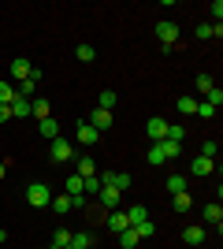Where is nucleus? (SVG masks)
Here are the masks:
<instances>
[{
	"instance_id": "nucleus-1",
	"label": "nucleus",
	"mask_w": 223,
	"mask_h": 249,
	"mask_svg": "<svg viewBox=\"0 0 223 249\" xmlns=\"http://www.w3.org/2000/svg\"><path fill=\"white\" fill-rule=\"evenodd\" d=\"M49 160H52V164L74 160V145L67 142V138H56V142H49Z\"/></svg>"
},
{
	"instance_id": "nucleus-2",
	"label": "nucleus",
	"mask_w": 223,
	"mask_h": 249,
	"mask_svg": "<svg viewBox=\"0 0 223 249\" xmlns=\"http://www.w3.org/2000/svg\"><path fill=\"white\" fill-rule=\"evenodd\" d=\"M26 201H30L34 208H49V201H52V190L45 186V182H34V186H26Z\"/></svg>"
},
{
	"instance_id": "nucleus-3",
	"label": "nucleus",
	"mask_w": 223,
	"mask_h": 249,
	"mask_svg": "<svg viewBox=\"0 0 223 249\" xmlns=\"http://www.w3.org/2000/svg\"><path fill=\"white\" fill-rule=\"evenodd\" d=\"M156 41L164 45V49H171V45L179 41V26H175V22H168V19H160V22H156Z\"/></svg>"
},
{
	"instance_id": "nucleus-4",
	"label": "nucleus",
	"mask_w": 223,
	"mask_h": 249,
	"mask_svg": "<svg viewBox=\"0 0 223 249\" xmlns=\"http://www.w3.org/2000/svg\"><path fill=\"white\" fill-rule=\"evenodd\" d=\"M212 167H216L212 156H193V160H190V175L205 178V175H212Z\"/></svg>"
},
{
	"instance_id": "nucleus-5",
	"label": "nucleus",
	"mask_w": 223,
	"mask_h": 249,
	"mask_svg": "<svg viewBox=\"0 0 223 249\" xmlns=\"http://www.w3.org/2000/svg\"><path fill=\"white\" fill-rule=\"evenodd\" d=\"M145 134L153 138V142H164V138H168V123H164L160 115H153V119L145 123Z\"/></svg>"
},
{
	"instance_id": "nucleus-6",
	"label": "nucleus",
	"mask_w": 223,
	"mask_h": 249,
	"mask_svg": "<svg viewBox=\"0 0 223 249\" xmlns=\"http://www.w3.org/2000/svg\"><path fill=\"white\" fill-rule=\"evenodd\" d=\"M86 123H89L97 134H101V130H108V126H112V112H104V108H93V115H89Z\"/></svg>"
},
{
	"instance_id": "nucleus-7",
	"label": "nucleus",
	"mask_w": 223,
	"mask_h": 249,
	"mask_svg": "<svg viewBox=\"0 0 223 249\" xmlns=\"http://www.w3.org/2000/svg\"><path fill=\"white\" fill-rule=\"evenodd\" d=\"M30 71H34V63L26 60V56L11 60V67H8V74H11V78H19V82H22V78H30Z\"/></svg>"
},
{
	"instance_id": "nucleus-8",
	"label": "nucleus",
	"mask_w": 223,
	"mask_h": 249,
	"mask_svg": "<svg viewBox=\"0 0 223 249\" xmlns=\"http://www.w3.org/2000/svg\"><path fill=\"white\" fill-rule=\"evenodd\" d=\"M97 201H101V205H104L108 212H112V208H119V201H123V194H119V190H112V186H101V194H97Z\"/></svg>"
},
{
	"instance_id": "nucleus-9",
	"label": "nucleus",
	"mask_w": 223,
	"mask_h": 249,
	"mask_svg": "<svg viewBox=\"0 0 223 249\" xmlns=\"http://www.w3.org/2000/svg\"><path fill=\"white\" fill-rule=\"evenodd\" d=\"M49 208H52L56 216H67V212L74 208V197H71V194H56V197L49 201Z\"/></svg>"
},
{
	"instance_id": "nucleus-10",
	"label": "nucleus",
	"mask_w": 223,
	"mask_h": 249,
	"mask_svg": "<svg viewBox=\"0 0 223 249\" xmlns=\"http://www.w3.org/2000/svg\"><path fill=\"white\" fill-rule=\"evenodd\" d=\"M104 223H108V231H116V234H119V231H127V227H130V223H127V212H123V208H112Z\"/></svg>"
},
{
	"instance_id": "nucleus-11",
	"label": "nucleus",
	"mask_w": 223,
	"mask_h": 249,
	"mask_svg": "<svg viewBox=\"0 0 223 249\" xmlns=\"http://www.w3.org/2000/svg\"><path fill=\"white\" fill-rule=\"evenodd\" d=\"M74 138H78V145H97V138H101V134H97L89 123H78V126H74Z\"/></svg>"
},
{
	"instance_id": "nucleus-12",
	"label": "nucleus",
	"mask_w": 223,
	"mask_h": 249,
	"mask_svg": "<svg viewBox=\"0 0 223 249\" xmlns=\"http://www.w3.org/2000/svg\"><path fill=\"white\" fill-rule=\"evenodd\" d=\"M74 175H82V178H93L97 175V160H89V156H74Z\"/></svg>"
},
{
	"instance_id": "nucleus-13",
	"label": "nucleus",
	"mask_w": 223,
	"mask_h": 249,
	"mask_svg": "<svg viewBox=\"0 0 223 249\" xmlns=\"http://www.w3.org/2000/svg\"><path fill=\"white\" fill-rule=\"evenodd\" d=\"M37 134L49 138V142H56V138H60V123H56L52 115H49V119H41V123H37Z\"/></svg>"
},
{
	"instance_id": "nucleus-14",
	"label": "nucleus",
	"mask_w": 223,
	"mask_h": 249,
	"mask_svg": "<svg viewBox=\"0 0 223 249\" xmlns=\"http://www.w3.org/2000/svg\"><path fill=\"white\" fill-rule=\"evenodd\" d=\"M205 219H208V223H212L216 231L223 227V208H220V201H212V205H205Z\"/></svg>"
},
{
	"instance_id": "nucleus-15",
	"label": "nucleus",
	"mask_w": 223,
	"mask_h": 249,
	"mask_svg": "<svg viewBox=\"0 0 223 249\" xmlns=\"http://www.w3.org/2000/svg\"><path fill=\"white\" fill-rule=\"evenodd\" d=\"M30 115H37V123H41V119H49V115H52V104L37 97V101H30Z\"/></svg>"
},
{
	"instance_id": "nucleus-16",
	"label": "nucleus",
	"mask_w": 223,
	"mask_h": 249,
	"mask_svg": "<svg viewBox=\"0 0 223 249\" xmlns=\"http://www.w3.org/2000/svg\"><path fill=\"white\" fill-rule=\"evenodd\" d=\"M190 205H193V197L186 190H182V194H171V208H175V212H190Z\"/></svg>"
},
{
	"instance_id": "nucleus-17",
	"label": "nucleus",
	"mask_w": 223,
	"mask_h": 249,
	"mask_svg": "<svg viewBox=\"0 0 223 249\" xmlns=\"http://www.w3.org/2000/svg\"><path fill=\"white\" fill-rule=\"evenodd\" d=\"M141 219H149L145 205H130V208H127V223H130V227H138Z\"/></svg>"
},
{
	"instance_id": "nucleus-18",
	"label": "nucleus",
	"mask_w": 223,
	"mask_h": 249,
	"mask_svg": "<svg viewBox=\"0 0 223 249\" xmlns=\"http://www.w3.org/2000/svg\"><path fill=\"white\" fill-rule=\"evenodd\" d=\"M22 115H30V101H26V97H15V101H11V119H22Z\"/></svg>"
},
{
	"instance_id": "nucleus-19",
	"label": "nucleus",
	"mask_w": 223,
	"mask_h": 249,
	"mask_svg": "<svg viewBox=\"0 0 223 249\" xmlns=\"http://www.w3.org/2000/svg\"><path fill=\"white\" fill-rule=\"evenodd\" d=\"M145 160H149V164H153V167L168 164V156H164V149H160V142H153V149H149V153H145Z\"/></svg>"
},
{
	"instance_id": "nucleus-20",
	"label": "nucleus",
	"mask_w": 223,
	"mask_h": 249,
	"mask_svg": "<svg viewBox=\"0 0 223 249\" xmlns=\"http://www.w3.org/2000/svg\"><path fill=\"white\" fill-rule=\"evenodd\" d=\"M138 231H134V227H127V231H119V246H123V249H134V246H138Z\"/></svg>"
},
{
	"instance_id": "nucleus-21",
	"label": "nucleus",
	"mask_w": 223,
	"mask_h": 249,
	"mask_svg": "<svg viewBox=\"0 0 223 249\" xmlns=\"http://www.w3.org/2000/svg\"><path fill=\"white\" fill-rule=\"evenodd\" d=\"M119 104V97H116V89H104V93L97 97V108H104V112H112V108H116Z\"/></svg>"
},
{
	"instance_id": "nucleus-22",
	"label": "nucleus",
	"mask_w": 223,
	"mask_h": 249,
	"mask_svg": "<svg viewBox=\"0 0 223 249\" xmlns=\"http://www.w3.org/2000/svg\"><path fill=\"white\" fill-rule=\"evenodd\" d=\"M164 142H175V145H182V142H186V126L168 123V138H164Z\"/></svg>"
},
{
	"instance_id": "nucleus-23",
	"label": "nucleus",
	"mask_w": 223,
	"mask_h": 249,
	"mask_svg": "<svg viewBox=\"0 0 223 249\" xmlns=\"http://www.w3.org/2000/svg\"><path fill=\"white\" fill-rule=\"evenodd\" d=\"M74 56H78V60H82V63H93V60H97V49H93V45H89V41H82V45H78V49H74Z\"/></svg>"
},
{
	"instance_id": "nucleus-24",
	"label": "nucleus",
	"mask_w": 223,
	"mask_h": 249,
	"mask_svg": "<svg viewBox=\"0 0 223 249\" xmlns=\"http://www.w3.org/2000/svg\"><path fill=\"white\" fill-rule=\"evenodd\" d=\"M182 238H186V246H201V242H205V231L201 227H186V231H182Z\"/></svg>"
},
{
	"instance_id": "nucleus-25",
	"label": "nucleus",
	"mask_w": 223,
	"mask_h": 249,
	"mask_svg": "<svg viewBox=\"0 0 223 249\" xmlns=\"http://www.w3.org/2000/svg\"><path fill=\"white\" fill-rule=\"evenodd\" d=\"M89 246H93V234H86V231L71 234V249H89Z\"/></svg>"
},
{
	"instance_id": "nucleus-26",
	"label": "nucleus",
	"mask_w": 223,
	"mask_h": 249,
	"mask_svg": "<svg viewBox=\"0 0 223 249\" xmlns=\"http://www.w3.org/2000/svg\"><path fill=\"white\" fill-rule=\"evenodd\" d=\"M67 246H71V231L60 227V231L52 234V249H67Z\"/></svg>"
},
{
	"instance_id": "nucleus-27",
	"label": "nucleus",
	"mask_w": 223,
	"mask_h": 249,
	"mask_svg": "<svg viewBox=\"0 0 223 249\" xmlns=\"http://www.w3.org/2000/svg\"><path fill=\"white\" fill-rule=\"evenodd\" d=\"M175 108H179L182 115H193L197 112V97H182V101H175Z\"/></svg>"
},
{
	"instance_id": "nucleus-28",
	"label": "nucleus",
	"mask_w": 223,
	"mask_h": 249,
	"mask_svg": "<svg viewBox=\"0 0 223 249\" xmlns=\"http://www.w3.org/2000/svg\"><path fill=\"white\" fill-rule=\"evenodd\" d=\"M112 190H119V194L130 190V175H127V171H116V175H112Z\"/></svg>"
},
{
	"instance_id": "nucleus-29",
	"label": "nucleus",
	"mask_w": 223,
	"mask_h": 249,
	"mask_svg": "<svg viewBox=\"0 0 223 249\" xmlns=\"http://www.w3.org/2000/svg\"><path fill=\"white\" fill-rule=\"evenodd\" d=\"M164 186H168L171 194H182V190H186V175H168V182H164Z\"/></svg>"
},
{
	"instance_id": "nucleus-30",
	"label": "nucleus",
	"mask_w": 223,
	"mask_h": 249,
	"mask_svg": "<svg viewBox=\"0 0 223 249\" xmlns=\"http://www.w3.org/2000/svg\"><path fill=\"white\" fill-rule=\"evenodd\" d=\"M82 186H86L82 175H71V178H67V194H71V197H78V194H82Z\"/></svg>"
},
{
	"instance_id": "nucleus-31",
	"label": "nucleus",
	"mask_w": 223,
	"mask_h": 249,
	"mask_svg": "<svg viewBox=\"0 0 223 249\" xmlns=\"http://www.w3.org/2000/svg\"><path fill=\"white\" fill-rule=\"evenodd\" d=\"M11 101H15V86L0 78V104H11Z\"/></svg>"
},
{
	"instance_id": "nucleus-32",
	"label": "nucleus",
	"mask_w": 223,
	"mask_h": 249,
	"mask_svg": "<svg viewBox=\"0 0 223 249\" xmlns=\"http://www.w3.org/2000/svg\"><path fill=\"white\" fill-rule=\"evenodd\" d=\"M160 149H164L168 160H179V156H182V145H175V142H160Z\"/></svg>"
},
{
	"instance_id": "nucleus-33",
	"label": "nucleus",
	"mask_w": 223,
	"mask_h": 249,
	"mask_svg": "<svg viewBox=\"0 0 223 249\" xmlns=\"http://www.w3.org/2000/svg\"><path fill=\"white\" fill-rule=\"evenodd\" d=\"M134 231H138V238H153V234H156V223H149V219H141V223H138Z\"/></svg>"
},
{
	"instance_id": "nucleus-34",
	"label": "nucleus",
	"mask_w": 223,
	"mask_h": 249,
	"mask_svg": "<svg viewBox=\"0 0 223 249\" xmlns=\"http://www.w3.org/2000/svg\"><path fill=\"white\" fill-rule=\"evenodd\" d=\"M205 101L212 104V108H220V104H223V89H220V86H212V89L205 93Z\"/></svg>"
},
{
	"instance_id": "nucleus-35",
	"label": "nucleus",
	"mask_w": 223,
	"mask_h": 249,
	"mask_svg": "<svg viewBox=\"0 0 223 249\" xmlns=\"http://www.w3.org/2000/svg\"><path fill=\"white\" fill-rule=\"evenodd\" d=\"M193 115H201V119H212V115H216V108H212L208 101H197V112H193Z\"/></svg>"
},
{
	"instance_id": "nucleus-36",
	"label": "nucleus",
	"mask_w": 223,
	"mask_h": 249,
	"mask_svg": "<svg viewBox=\"0 0 223 249\" xmlns=\"http://www.w3.org/2000/svg\"><path fill=\"white\" fill-rule=\"evenodd\" d=\"M212 74H197V93H208V89H212Z\"/></svg>"
},
{
	"instance_id": "nucleus-37",
	"label": "nucleus",
	"mask_w": 223,
	"mask_h": 249,
	"mask_svg": "<svg viewBox=\"0 0 223 249\" xmlns=\"http://www.w3.org/2000/svg\"><path fill=\"white\" fill-rule=\"evenodd\" d=\"M82 190L97 197V194H101V178H97V175H93V178H86V186H82Z\"/></svg>"
},
{
	"instance_id": "nucleus-38",
	"label": "nucleus",
	"mask_w": 223,
	"mask_h": 249,
	"mask_svg": "<svg viewBox=\"0 0 223 249\" xmlns=\"http://www.w3.org/2000/svg\"><path fill=\"white\" fill-rule=\"evenodd\" d=\"M197 37H201V41H208V37H216V26H208V22H201V26H197Z\"/></svg>"
},
{
	"instance_id": "nucleus-39",
	"label": "nucleus",
	"mask_w": 223,
	"mask_h": 249,
	"mask_svg": "<svg viewBox=\"0 0 223 249\" xmlns=\"http://www.w3.org/2000/svg\"><path fill=\"white\" fill-rule=\"evenodd\" d=\"M201 156H216V142H212V138H208V142L201 145Z\"/></svg>"
},
{
	"instance_id": "nucleus-40",
	"label": "nucleus",
	"mask_w": 223,
	"mask_h": 249,
	"mask_svg": "<svg viewBox=\"0 0 223 249\" xmlns=\"http://www.w3.org/2000/svg\"><path fill=\"white\" fill-rule=\"evenodd\" d=\"M11 119V104H0V123H8Z\"/></svg>"
},
{
	"instance_id": "nucleus-41",
	"label": "nucleus",
	"mask_w": 223,
	"mask_h": 249,
	"mask_svg": "<svg viewBox=\"0 0 223 249\" xmlns=\"http://www.w3.org/2000/svg\"><path fill=\"white\" fill-rule=\"evenodd\" d=\"M4 175H8V164H0V178H4Z\"/></svg>"
},
{
	"instance_id": "nucleus-42",
	"label": "nucleus",
	"mask_w": 223,
	"mask_h": 249,
	"mask_svg": "<svg viewBox=\"0 0 223 249\" xmlns=\"http://www.w3.org/2000/svg\"><path fill=\"white\" fill-rule=\"evenodd\" d=\"M67 249H71V246H67Z\"/></svg>"
},
{
	"instance_id": "nucleus-43",
	"label": "nucleus",
	"mask_w": 223,
	"mask_h": 249,
	"mask_svg": "<svg viewBox=\"0 0 223 249\" xmlns=\"http://www.w3.org/2000/svg\"><path fill=\"white\" fill-rule=\"evenodd\" d=\"M49 249H52V246H49Z\"/></svg>"
}]
</instances>
